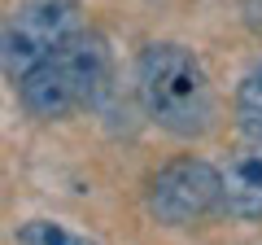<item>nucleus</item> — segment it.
<instances>
[{
    "label": "nucleus",
    "instance_id": "1",
    "mask_svg": "<svg viewBox=\"0 0 262 245\" xmlns=\"http://www.w3.org/2000/svg\"><path fill=\"white\" fill-rule=\"evenodd\" d=\"M140 105L162 132L192 140L214 127V88L201 57L184 44H149L136 62Z\"/></svg>",
    "mask_w": 262,
    "mask_h": 245
},
{
    "label": "nucleus",
    "instance_id": "2",
    "mask_svg": "<svg viewBox=\"0 0 262 245\" xmlns=\"http://www.w3.org/2000/svg\"><path fill=\"white\" fill-rule=\"evenodd\" d=\"M110 75V48L96 31H75L57 53L18 79V101L31 118H66L101 92Z\"/></svg>",
    "mask_w": 262,
    "mask_h": 245
},
{
    "label": "nucleus",
    "instance_id": "3",
    "mask_svg": "<svg viewBox=\"0 0 262 245\" xmlns=\"http://www.w3.org/2000/svg\"><path fill=\"white\" fill-rule=\"evenodd\" d=\"M75 31H83L79 0H18L0 22V70L18 84Z\"/></svg>",
    "mask_w": 262,
    "mask_h": 245
},
{
    "label": "nucleus",
    "instance_id": "4",
    "mask_svg": "<svg viewBox=\"0 0 262 245\" xmlns=\"http://www.w3.org/2000/svg\"><path fill=\"white\" fill-rule=\"evenodd\" d=\"M144 210L166 228L201 223L210 210H219V167L206 158H175L149 179Z\"/></svg>",
    "mask_w": 262,
    "mask_h": 245
},
{
    "label": "nucleus",
    "instance_id": "5",
    "mask_svg": "<svg viewBox=\"0 0 262 245\" xmlns=\"http://www.w3.org/2000/svg\"><path fill=\"white\" fill-rule=\"evenodd\" d=\"M219 210L241 223L262 219V140L245 136V145H236L219 167Z\"/></svg>",
    "mask_w": 262,
    "mask_h": 245
},
{
    "label": "nucleus",
    "instance_id": "6",
    "mask_svg": "<svg viewBox=\"0 0 262 245\" xmlns=\"http://www.w3.org/2000/svg\"><path fill=\"white\" fill-rule=\"evenodd\" d=\"M236 122L249 140H262V62L249 66L236 84Z\"/></svg>",
    "mask_w": 262,
    "mask_h": 245
},
{
    "label": "nucleus",
    "instance_id": "7",
    "mask_svg": "<svg viewBox=\"0 0 262 245\" xmlns=\"http://www.w3.org/2000/svg\"><path fill=\"white\" fill-rule=\"evenodd\" d=\"M18 245H96V241L75 232V228H66V223H57V219H31V223H22Z\"/></svg>",
    "mask_w": 262,
    "mask_h": 245
},
{
    "label": "nucleus",
    "instance_id": "8",
    "mask_svg": "<svg viewBox=\"0 0 262 245\" xmlns=\"http://www.w3.org/2000/svg\"><path fill=\"white\" fill-rule=\"evenodd\" d=\"M241 18L253 35H262V0H241Z\"/></svg>",
    "mask_w": 262,
    "mask_h": 245
}]
</instances>
